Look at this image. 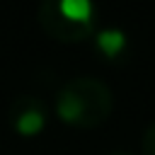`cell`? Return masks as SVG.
<instances>
[{"instance_id":"3957f363","label":"cell","mask_w":155,"mask_h":155,"mask_svg":"<svg viewBox=\"0 0 155 155\" xmlns=\"http://www.w3.org/2000/svg\"><path fill=\"white\" fill-rule=\"evenodd\" d=\"M10 119H12V128L22 136H34L36 131H41L44 121H46V114H44V107L36 97H19L10 111Z\"/></svg>"},{"instance_id":"6da1fadb","label":"cell","mask_w":155,"mask_h":155,"mask_svg":"<svg viewBox=\"0 0 155 155\" xmlns=\"http://www.w3.org/2000/svg\"><path fill=\"white\" fill-rule=\"evenodd\" d=\"M114 107L111 90L90 75L70 78L56 94V111L65 124L92 128L102 124Z\"/></svg>"},{"instance_id":"52a82bcc","label":"cell","mask_w":155,"mask_h":155,"mask_svg":"<svg viewBox=\"0 0 155 155\" xmlns=\"http://www.w3.org/2000/svg\"><path fill=\"white\" fill-rule=\"evenodd\" d=\"M107 155H131V153H126V150H114V153H107Z\"/></svg>"},{"instance_id":"5b68a950","label":"cell","mask_w":155,"mask_h":155,"mask_svg":"<svg viewBox=\"0 0 155 155\" xmlns=\"http://www.w3.org/2000/svg\"><path fill=\"white\" fill-rule=\"evenodd\" d=\"M94 41H97V48L104 56H116L124 48V44H126V34L121 29H116V27H107V29H99L97 31Z\"/></svg>"},{"instance_id":"8992f818","label":"cell","mask_w":155,"mask_h":155,"mask_svg":"<svg viewBox=\"0 0 155 155\" xmlns=\"http://www.w3.org/2000/svg\"><path fill=\"white\" fill-rule=\"evenodd\" d=\"M145 148L155 153V124H150V128H148V133H145Z\"/></svg>"},{"instance_id":"7a4b0ae2","label":"cell","mask_w":155,"mask_h":155,"mask_svg":"<svg viewBox=\"0 0 155 155\" xmlns=\"http://www.w3.org/2000/svg\"><path fill=\"white\" fill-rule=\"evenodd\" d=\"M39 22L41 27L51 34V36H58L63 41H73V39H82L92 31V24H78L73 19H68L61 10H58V2L56 0H46L39 5Z\"/></svg>"},{"instance_id":"277c9868","label":"cell","mask_w":155,"mask_h":155,"mask_svg":"<svg viewBox=\"0 0 155 155\" xmlns=\"http://www.w3.org/2000/svg\"><path fill=\"white\" fill-rule=\"evenodd\" d=\"M58 10L78 24H92L94 7L90 0H58Z\"/></svg>"}]
</instances>
